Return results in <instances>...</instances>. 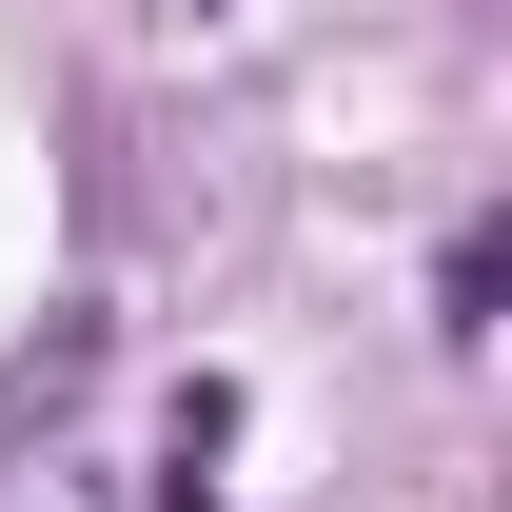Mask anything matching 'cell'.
<instances>
[{
  "label": "cell",
  "instance_id": "obj_2",
  "mask_svg": "<svg viewBox=\"0 0 512 512\" xmlns=\"http://www.w3.org/2000/svg\"><path fill=\"white\" fill-rule=\"evenodd\" d=\"M493 296H512V237H493V217H473V237L434 256V335H453V355H473V335H493Z\"/></svg>",
  "mask_w": 512,
  "mask_h": 512
},
{
  "label": "cell",
  "instance_id": "obj_3",
  "mask_svg": "<svg viewBox=\"0 0 512 512\" xmlns=\"http://www.w3.org/2000/svg\"><path fill=\"white\" fill-rule=\"evenodd\" d=\"M20 512H79V493H60V473H40V493H20Z\"/></svg>",
  "mask_w": 512,
  "mask_h": 512
},
{
  "label": "cell",
  "instance_id": "obj_1",
  "mask_svg": "<svg viewBox=\"0 0 512 512\" xmlns=\"http://www.w3.org/2000/svg\"><path fill=\"white\" fill-rule=\"evenodd\" d=\"M217 453H237V375H178V414H158V512L217 493Z\"/></svg>",
  "mask_w": 512,
  "mask_h": 512
},
{
  "label": "cell",
  "instance_id": "obj_4",
  "mask_svg": "<svg viewBox=\"0 0 512 512\" xmlns=\"http://www.w3.org/2000/svg\"><path fill=\"white\" fill-rule=\"evenodd\" d=\"M178 20H237V0H178Z\"/></svg>",
  "mask_w": 512,
  "mask_h": 512
}]
</instances>
